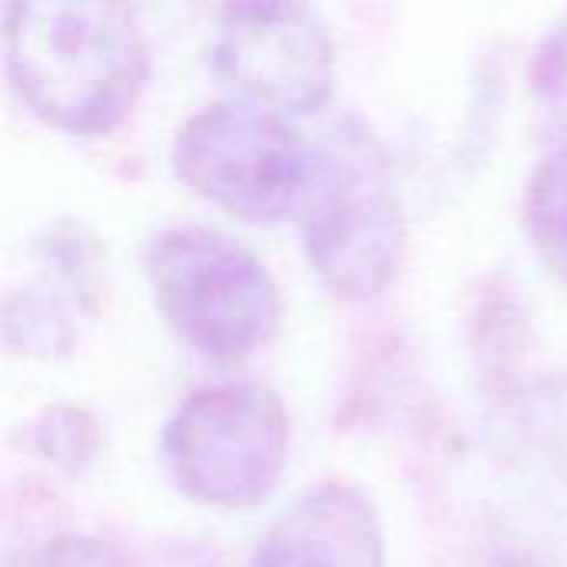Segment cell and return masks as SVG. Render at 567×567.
Returning <instances> with one entry per match:
<instances>
[{
  "label": "cell",
  "mask_w": 567,
  "mask_h": 567,
  "mask_svg": "<svg viewBox=\"0 0 567 567\" xmlns=\"http://www.w3.org/2000/svg\"><path fill=\"white\" fill-rule=\"evenodd\" d=\"M0 43L20 103L70 136L113 133L150 80V40L126 3H10Z\"/></svg>",
  "instance_id": "obj_1"
},
{
  "label": "cell",
  "mask_w": 567,
  "mask_h": 567,
  "mask_svg": "<svg viewBox=\"0 0 567 567\" xmlns=\"http://www.w3.org/2000/svg\"><path fill=\"white\" fill-rule=\"evenodd\" d=\"M316 169L299 213L306 256L346 302L382 296L409 246V219L392 156L362 113H339L312 143Z\"/></svg>",
  "instance_id": "obj_2"
},
{
  "label": "cell",
  "mask_w": 567,
  "mask_h": 567,
  "mask_svg": "<svg viewBox=\"0 0 567 567\" xmlns=\"http://www.w3.org/2000/svg\"><path fill=\"white\" fill-rule=\"evenodd\" d=\"M143 269L163 322L213 362H243L279 332L276 276L249 246L219 229H163L150 239Z\"/></svg>",
  "instance_id": "obj_3"
},
{
  "label": "cell",
  "mask_w": 567,
  "mask_h": 567,
  "mask_svg": "<svg viewBox=\"0 0 567 567\" xmlns=\"http://www.w3.org/2000/svg\"><path fill=\"white\" fill-rule=\"evenodd\" d=\"M292 452L282 395L262 382H219L179 402L163 429L169 482L196 505L243 512L266 502Z\"/></svg>",
  "instance_id": "obj_4"
},
{
  "label": "cell",
  "mask_w": 567,
  "mask_h": 567,
  "mask_svg": "<svg viewBox=\"0 0 567 567\" xmlns=\"http://www.w3.org/2000/svg\"><path fill=\"white\" fill-rule=\"evenodd\" d=\"M169 163L176 179L216 209L249 226H276L302 213L316 146L272 110L213 103L183 120Z\"/></svg>",
  "instance_id": "obj_5"
},
{
  "label": "cell",
  "mask_w": 567,
  "mask_h": 567,
  "mask_svg": "<svg viewBox=\"0 0 567 567\" xmlns=\"http://www.w3.org/2000/svg\"><path fill=\"white\" fill-rule=\"evenodd\" d=\"M213 66L252 106L316 113L336 90V40L316 7L229 3L216 13Z\"/></svg>",
  "instance_id": "obj_6"
},
{
  "label": "cell",
  "mask_w": 567,
  "mask_h": 567,
  "mask_svg": "<svg viewBox=\"0 0 567 567\" xmlns=\"http://www.w3.org/2000/svg\"><path fill=\"white\" fill-rule=\"evenodd\" d=\"M249 567H385L379 512L355 485L319 482L276 515Z\"/></svg>",
  "instance_id": "obj_7"
},
{
  "label": "cell",
  "mask_w": 567,
  "mask_h": 567,
  "mask_svg": "<svg viewBox=\"0 0 567 567\" xmlns=\"http://www.w3.org/2000/svg\"><path fill=\"white\" fill-rule=\"evenodd\" d=\"M80 332L56 289L10 286L0 292V346L20 359L60 362L76 352Z\"/></svg>",
  "instance_id": "obj_8"
},
{
  "label": "cell",
  "mask_w": 567,
  "mask_h": 567,
  "mask_svg": "<svg viewBox=\"0 0 567 567\" xmlns=\"http://www.w3.org/2000/svg\"><path fill=\"white\" fill-rule=\"evenodd\" d=\"M7 567H213V561L203 548L179 542L140 551L100 535H63L20 551Z\"/></svg>",
  "instance_id": "obj_9"
},
{
  "label": "cell",
  "mask_w": 567,
  "mask_h": 567,
  "mask_svg": "<svg viewBox=\"0 0 567 567\" xmlns=\"http://www.w3.org/2000/svg\"><path fill=\"white\" fill-rule=\"evenodd\" d=\"M33 252L53 276V282H60L83 312H100L106 282V246L86 223L70 216L53 219L43 233H37Z\"/></svg>",
  "instance_id": "obj_10"
},
{
  "label": "cell",
  "mask_w": 567,
  "mask_h": 567,
  "mask_svg": "<svg viewBox=\"0 0 567 567\" xmlns=\"http://www.w3.org/2000/svg\"><path fill=\"white\" fill-rule=\"evenodd\" d=\"M472 342H475L482 375L492 385H502L505 379L515 375V369L522 365L525 342H528V312H525V299L518 286L505 279L488 282V289L482 292L475 306Z\"/></svg>",
  "instance_id": "obj_11"
},
{
  "label": "cell",
  "mask_w": 567,
  "mask_h": 567,
  "mask_svg": "<svg viewBox=\"0 0 567 567\" xmlns=\"http://www.w3.org/2000/svg\"><path fill=\"white\" fill-rule=\"evenodd\" d=\"M525 233L538 262L567 286V146L545 156L528 179Z\"/></svg>",
  "instance_id": "obj_12"
},
{
  "label": "cell",
  "mask_w": 567,
  "mask_h": 567,
  "mask_svg": "<svg viewBox=\"0 0 567 567\" xmlns=\"http://www.w3.org/2000/svg\"><path fill=\"white\" fill-rule=\"evenodd\" d=\"M30 452L63 475H83L103 452V429L96 415L76 402L43 405L27 425Z\"/></svg>",
  "instance_id": "obj_13"
},
{
  "label": "cell",
  "mask_w": 567,
  "mask_h": 567,
  "mask_svg": "<svg viewBox=\"0 0 567 567\" xmlns=\"http://www.w3.org/2000/svg\"><path fill=\"white\" fill-rule=\"evenodd\" d=\"M532 90L545 126L567 136V10L538 43Z\"/></svg>",
  "instance_id": "obj_14"
}]
</instances>
